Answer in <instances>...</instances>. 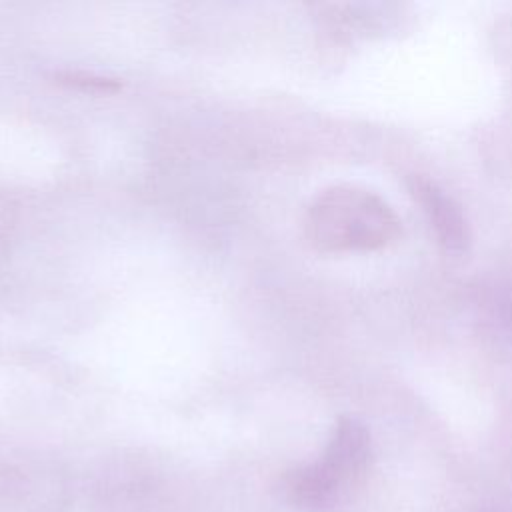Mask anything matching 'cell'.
Instances as JSON below:
<instances>
[{
    "label": "cell",
    "mask_w": 512,
    "mask_h": 512,
    "mask_svg": "<svg viewBox=\"0 0 512 512\" xmlns=\"http://www.w3.org/2000/svg\"><path fill=\"white\" fill-rule=\"evenodd\" d=\"M304 232L320 252H372L392 244L402 226L390 204L374 192L338 184L310 202Z\"/></svg>",
    "instance_id": "6da1fadb"
},
{
    "label": "cell",
    "mask_w": 512,
    "mask_h": 512,
    "mask_svg": "<svg viewBox=\"0 0 512 512\" xmlns=\"http://www.w3.org/2000/svg\"><path fill=\"white\" fill-rule=\"evenodd\" d=\"M370 458L368 428L356 418H340L322 458L294 468L282 478V498L306 512L332 510L364 478Z\"/></svg>",
    "instance_id": "7a4b0ae2"
},
{
    "label": "cell",
    "mask_w": 512,
    "mask_h": 512,
    "mask_svg": "<svg viewBox=\"0 0 512 512\" xmlns=\"http://www.w3.org/2000/svg\"><path fill=\"white\" fill-rule=\"evenodd\" d=\"M410 194L422 206L438 244L450 254L466 252L472 236L462 206L444 188L424 176L410 178Z\"/></svg>",
    "instance_id": "3957f363"
},
{
    "label": "cell",
    "mask_w": 512,
    "mask_h": 512,
    "mask_svg": "<svg viewBox=\"0 0 512 512\" xmlns=\"http://www.w3.org/2000/svg\"><path fill=\"white\" fill-rule=\"evenodd\" d=\"M68 502L64 486L18 468L0 470V512H62Z\"/></svg>",
    "instance_id": "277c9868"
},
{
    "label": "cell",
    "mask_w": 512,
    "mask_h": 512,
    "mask_svg": "<svg viewBox=\"0 0 512 512\" xmlns=\"http://www.w3.org/2000/svg\"><path fill=\"white\" fill-rule=\"evenodd\" d=\"M480 330L500 352L512 354V272L490 280L478 300Z\"/></svg>",
    "instance_id": "5b68a950"
},
{
    "label": "cell",
    "mask_w": 512,
    "mask_h": 512,
    "mask_svg": "<svg viewBox=\"0 0 512 512\" xmlns=\"http://www.w3.org/2000/svg\"><path fill=\"white\" fill-rule=\"evenodd\" d=\"M62 82L80 86V88H92V90H116L118 82L104 78V76H94V74H86V72H66L62 76Z\"/></svg>",
    "instance_id": "8992f818"
}]
</instances>
